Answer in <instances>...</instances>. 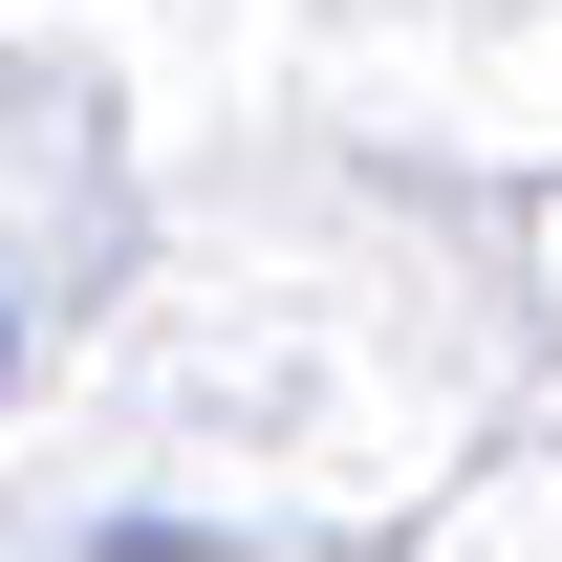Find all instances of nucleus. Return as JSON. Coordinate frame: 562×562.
<instances>
[{"mask_svg": "<svg viewBox=\"0 0 562 562\" xmlns=\"http://www.w3.org/2000/svg\"><path fill=\"white\" fill-rule=\"evenodd\" d=\"M0 368H22V325H0Z\"/></svg>", "mask_w": 562, "mask_h": 562, "instance_id": "1", "label": "nucleus"}]
</instances>
